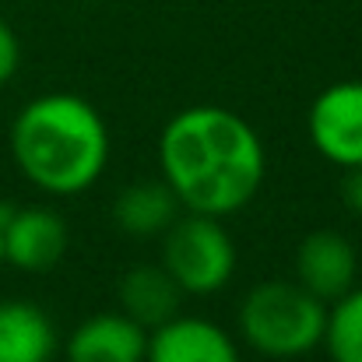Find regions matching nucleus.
<instances>
[{
    "label": "nucleus",
    "mask_w": 362,
    "mask_h": 362,
    "mask_svg": "<svg viewBox=\"0 0 362 362\" xmlns=\"http://www.w3.org/2000/svg\"><path fill=\"white\" fill-rule=\"evenodd\" d=\"M158 162L180 204L211 218L236 215L264 183V144L257 130L218 106L176 113L162 127Z\"/></svg>",
    "instance_id": "f257e3e1"
},
{
    "label": "nucleus",
    "mask_w": 362,
    "mask_h": 362,
    "mask_svg": "<svg viewBox=\"0 0 362 362\" xmlns=\"http://www.w3.org/2000/svg\"><path fill=\"white\" fill-rule=\"evenodd\" d=\"M11 155L28 183L53 197L85 194L110 162L103 113L71 92L32 99L11 127Z\"/></svg>",
    "instance_id": "f03ea898"
},
{
    "label": "nucleus",
    "mask_w": 362,
    "mask_h": 362,
    "mask_svg": "<svg viewBox=\"0 0 362 362\" xmlns=\"http://www.w3.org/2000/svg\"><path fill=\"white\" fill-rule=\"evenodd\" d=\"M327 303L299 281H264L240 306L246 345L267 359H299L324 345Z\"/></svg>",
    "instance_id": "7ed1b4c3"
},
{
    "label": "nucleus",
    "mask_w": 362,
    "mask_h": 362,
    "mask_svg": "<svg viewBox=\"0 0 362 362\" xmlns=\"http://www.w3.org/2000/svg\"><path fill=\"white\" fill-rule=\"evenodd\" d=\"M162 236V267L183 296H211L229 285L236 271V246L222 218L187 211Z\"/></svg>",
    "instance_id": "20e7f679"
},
{
    "label": "nucleus",
    "mask_w": 362,
    "mask_h": 362,
    "mask_svg": "<svg viewBox=\"0 0 362 362\" xmlns=\"http://www.w3.org/2000/svg\"><path fill=\"white\" fill-rule=\"evenodd\" d=\"M306 127L313 148L327 162L341 169L362 165V81H338L324 88L310 106Z\"/></svg>",
    "instance_id": "39448f33"
},
{
    "label": "nucleus",
    "mask_w": 362,
    "mask_h": 362,
    "mask_svg": "<svg viewBox=\"0 0 362 362\" xmlns=\"http://www.w3.org/2000/svg\"><path fill=\"white\" fill-rule=\"evenodd\" d=\"M67 250V226L49 208H4V260L18 271L42 274Z\"/></svg>",
    "instance_id": "423d86ee"
},
{
    "label": "nucleus",
    "mask_w": 362,
    "mask_h": 362,
    "mask_svg": "<svg viewBox=\"0 0 362 362\" xmlns=\"http://www.w3.org/2000/svg\"><path fill=\"white\" fill-rule=\"evenodd\" d=\"M144 362H240V349L204 317H173L151 327Z\"/></svg>",
    "instance_id": "0eeeda50"
},
{
    "label": "nucleus",
    "mask_w": 362,
    "mask_h": 362,
    "mask_svg": "<svg viewBox=\"0 0 362 362\" xmlns=\"http://www.w3.org/2000/svg\"><path fill=\"white\" fill-rule=\"evenodd\" d=\"M356 271H359V257H356V246L349 243V236L320 229L299 243L296 274H299V285L310 288L317 299H324V303L341 299L356 285Z\"/></svg>",
    "instance_id": "6e6552de"
},
{
    "label": "nucleus",
    "mask_w": 362,
    "mask_h": 362,
    "mask_svg": "<svg viewBox=\"0 0 362 362\" xmlns=\"http://www.w3.org/2000/svg\"><path fill=\"white\" fill-rule=\"evenodd\" d=\"M148 331L127 313H95L67 338V362H144Z\"/></svg>",
    "instance_id": "1a4fd4ad"
},
{
    "label": "nucleus",
    "mask_w": 362,
    "mask_h": 362,
    "mask_svg": "<svg viewBox=\"0 0 362 362\" xmlns=\"http://www.w3.org/2000/svg\"><path fill=\"white\" fill-rule=\"evenodd\" d=\"M183 288L162 264H137L120 278V310L144 331L176 317Z\"/></svg>",
    "instance_id": "9d476101"
},
{
    "label": "nucleus",
    "mask_w": 362,
    "mask_h": 362,
    "mask_svg": "<svg viewBox=\"0 0 362 362\" xmlns=\"http://www.w3.org/2000/svg\"><path fill=\"white\" fill-rule=\"evenodd\" d=\"M180 211L183 204L165 180L130 183L113 201V222L127 236H162L180 218Z\"/></svg>",
    "instance_id": "9b49d317"
},
{
    "label": "nucleus",
    "mask_w": 362,
    "mask_h": 362,
    "mask_svg": "<svg viewBox=\"0 0 362 362\" xmlns=\"http://www.w3.org/2000/svg\"><path fill=\"white\" fill-rule=\"evenodd\" d=\"M57 331L49 317L21 299L0 303V362H49Z\"/></svg>",
    "instance_id": "f8f14e48"
},
{
    "label": "nucleus",
    "mask_w": 362,
    "mask_h": 362,
    "mask_svg": "<svg viewBox=\"0 0 362 362\" xmlns=\"http://www.w3.org/2000/svg\"><path fill=\"white\" fill-rule=\"evenodd\" d=\"M324 349L334 362H362V285H352L327 310Z\"/></svg>",
    "instance_id": "ddd939ff"
},
{
    "label": "nucleus",
    "mask_w": 362,
    "mask_h": 362,
    "mask_svg": "<svg viewBox=\"0 0 362 362\" xmlns=\"http://www.w3.org/2000/svg\"><path fill=\"white\" fill-rule=\"evenodd\" d=\"M18 60H21V46H18V35L11 32V25L0 18V85H7L18 71Z\"/></svg>",
    "instance_id": "4468645a"
},
{
    "label": "nucleus",
    "mask_w": 362,
    "mask_h": 362,
    "mask_svg": "<svg viewBox=\"0 0 362 362\" xmlns=\"http://www.w3.org/2000/svg\"><path fill=\"white\" fill-rule=\"evenodd\" d=\"M345 204H349L356 215H362V165L349 169V180H345Z\"/></svg>",
    "instance_id": "2eb2a0df"
},
{
    "label": "nucleus",
    "mask_w": 362,
    "mask_h": 362,
    "mask_svg": "<svg viewBox=\"0 0 362 362\" xmlns=\"http://www.w3.org/2000/svg\"><path fill=\"white\" fill-rule=\"evenodd\" d=\"M0 264H4V208H0Z\"/></svg>",
    "instance_id": "dca6fc26"
}]
</instances>
